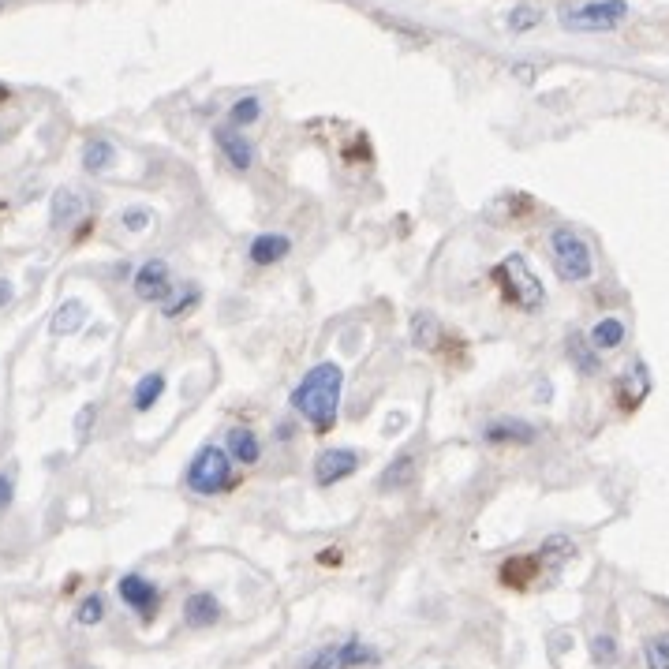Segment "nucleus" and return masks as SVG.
<instances>
[{
    "instance_id": "f257e3e1",
    "label": "nucleus",
    "mask_w": 669,
    "mask_h": 669,
    "mask_svg": "<svg viewBox=\"0 0 669 669\" xmlns=\"http://www.w3.org/2000/svg\"><path fill=\"white\" fill-rule=\"evenodd\" d=\"M341 393H344V371L341 363H318L311 371L299 378V385L292 389V412L314 430V434H329L337 427V415H341Z\"/></svg>"
},
{
    "instance_id": "f03ea898",
    "label": "nucleus",
    "mask_w": 669,
    "mask_h": 669,
    "mask_svg": "<svg viewBox=\"0 0 669 669\" xmlns=\"http://www.w3.org/2000/svg\"><path fill=\"white\" fill-rule=\"evenodd\" d=\"M184 486L191 494H202V498H217V494L236 490L240 479H236V468H232V456L221 445H202L199 453L187 460Z\"/></svg>"
},
{
    "instance_id": "7ed1b4c3",
    "label": "nucleus",
    "mask_w": 669,
    "mask_h": 669,
    "mask_svg": "<svg viewBox=\"0 0 669 669\" xmlns=\"http://www.w3.org/2000/svg\"><path fill=\"white\" fill-rule=\"evenodd\" d=\"M490 281L501 288L505 303H513V307H520V311L527 314L539 311L542 303H546V288H542V281L531 273L524 255L501 258L498 266H494V273H490Z\"/></svg>"
},
{
    "instance_id": "20e7f679",
    "label": "nucleus",
    "mask_w": 669,
    "mask_h": 669,
    "mask_svg": "<svg viewBox=\"0 0 669 669\" xmlns=\"http://www.w3.org/2000/svg\"><path fill=\"white\" fill-rule=\"evenodd\" d=\"M550 258H554V270L561 281L569 285H580V281H591L595 273V255L572 228H554L550 232Z\"/></svg>"
},
{
    "instance_id": "39448f33",
    "label": "nucleus",
    "mask_w": 669,
    "mask_h": 669,
    "mask_svg": "<svg viewBox=\"0 0 669 669\" xmlns=\"http://www.w3.org/2000/svg\"><path fill=\"white\" fill-rule=\"evenodd\" d=\"M628 19L625 0H602V4H584V8H565L561 12V27L580 30V34H598V30H613Z\"/></svg>"
},
{
    "instance_id": "423d86ee",
    "label": "nucleus",
    "mask_w": 669,
    "mask_h": 669,
    "mask_svg": "<svg viewBox=\"0 0 669 669\" xmlns=\"http://www.w3.org/2000/svg\"><path fill=\"white\" fill-rule=\"evenodd\" d=\"M378 662H382L378 647H371V643L363 640H344L314 651L303 669H363V666H378Z\"/></svg>"
},
{
    "instance_id": "0eeeda50",
    "label": "nucleus",
    "mask_w": 669,
    "mask_h": 669,
    "mask_svg": "<svg viewBox=\"0 0 669 669\" xmlns=\"http://www.w3.org/2000/svg\"><path fill=\"white\" fill-rule=\"evenodd\" d=\"M131 288H135V296L143 299V303H165V299L176 292L169 262H165V258H150V262H143V266L135 270Z\"/></svg>"
},
{
    "instance_id": "6e6552de",
    "label": "nucleus",
    "mask_w": 669,
    "mask_h": 669,
    "mask_svg": "<svg viewBox=\"0 0 669 669\" xmlns=\"http://www.w3.org/2000/svg\"><path fill=\"white\" fill-rule=\"evenodd\" d=\"M359 471V453L356 449H326V453L314 456V483L329 490V486L352 479Z\"/></svg>"
},
{
    "instance_id": "1a4fd4ad",
    "label": "nucleus",
    "mask_w": 669,
    "mask_h": 669,
    "mask_svg": "<svg viewBox=\"0 0 669 669\" xmlns=\"http://www.w3.org/2000/svg\"><path fill=\"white\" fill-rule=\"evenodd\" d=\"M214 143H217V150H221V157H225L236 172H247L251 165H255V146H251V139L240 135L236 128H228V124L214 128Z\"/></svg>"
},
{
    "instance_id": "9d476101",
    "label": "nucleus",
    "mask_w": 669,
    "mask_h": 669,
    "mask_svg": "<svg viewBox=\"0 0 669 669\" xmlns=\"http://www.w3.org/2000/svg\"><path fill=\"white\" fill-rule=\"evenodd\" d=\"M120 602H124V606H131V610L139 613L143 621H150V617L157 613V602H161V595H157V587L150 584L146 576H135V572H131V576H124V580H120Z\"/></svg>"
},
{
    "instance_id": "9b49d317",
    "label": "nucleus",
    "mask_w": 669,
    "mask_h": 669,
    "mask_svg": "<svg viewBox=\"0 0 669 669\" xmlns=\"http://www.w3.org/2000/svg\"><path fill=\"white\" fill-rule=\"evenodd\" d=\"M292 255V236L285 232H262L251 240L247 247V258H251V266H277V262H285Z\"/></svg>"
},
{
    "instance_id": "f8f14e48",
    "label": "nucleus",
    "mask_w": 669,
    "mask_h": 669,
    "mask_svg": "<svg viewBox=\"0 0 669 669\" xmlns=\"http://www.w3.org/2000/svg\"><path fill=\"white\" fill-rule=\"evenodd\" d=\"M535 438H539V430L524 423V419H494L483 430L486 445H531Z\"/></svg>"
},
{
    "instance_id": "ddd939ff",
    "label": "nucleus",
    "mask_w": 669,
    "mask_h": 669,
    "mask_svg": "<svg viewBox=\"0 0 669 669\" xmlns=\"http://www.w3.org/2000/svg\"><path fill=\"white\" fill-rule=\"evenodd\" d=\"M225 453L232 456V464L251 468V464L262 460V442H258V434L251 427H232L225 438Z\"/></svg>"
},
{
    "instance_id": "4468645a",
    "label": "nucleus",
    "mask_w": 669,
    "mask_h": 669,
    "mask_svg": "<svg viewBox=\"0 0 669 669\" xmlns=\"http://www.w3.org/2000/svg\"><path fill=\"white\" fill-rule=\"evenodd\" d=\"M221 621V602L210 591H195L184 602V625L187 628H210Z\"/></svg>"
},
{
    "instance_id": "2eb2a0df",
    "label": "nucleus",
    "mask_w": 669,
    "mask_h": 669,
    "mask_svg": "<svg viewBox=\"0 0 669 669\" xmlns=\"http://www.w3.org/2000/svg\"><path fill=\"white\" fill-rule=\"evenodd\" d=\"M572 554H576V542H572L569 535H550V539L539 546L535 561H539V572H550V576H557V572H561L572 561Z\"/></svg>"
},
{
    "instance_id": "dca6fc26",
    "label": "nucleus",
    "mask_w": 669,
    "mask_h": 669,
    "mask_svg": "<svg viewBox=\"0 0 669 669\" xmlns=\"http://www.w3.org/2000/svg\"><path fill=\"white\" fill-rule=\"evenodd\" d=\"M647 393H651V371H647L643 363H636V367L617 382V404H621V408H640L643 400H647Z\"/></svg>"
},
{
    "instance_id": "f3484780",
    "label": "nucleus",
    "mask_w": 669,
    "mask_h": 669,
    "mask_svg": "<svg viewBox=\"0 0 669 669\" xmlns=\"http://www.w3.org/2000/svg\"><path fill=\"white\" fill-rule=\"evenodd\" d=\"M415 475H419V460L412 453H400L397 460H389V468L378 475V490H408L415 483Z\"/></svg>"
},
{
    "instance_id": "a211bd4d",
    "label": "nucleus",
    "mask_w": 669,
    "mask_h": 669,
    "mask_svg": "<svg viewBox=\"0 0 669 669\" xmlns=\"http://www.w3.org/2000/svg\"><path fill=\"white\" fill-rule=\"evenodd\" d=\"M86 322V303L83 299H64L57 311H53V322H49V333L53 337H72L79 333Z\"/></svg>"
},
{
    "instance_id": "6ab92c4d",
    "label": "nucleus",
    "mask_w": 669,
    "mask_h": 669,
    "mask_svg": "<svg viewBox=\"0 0 669 669\" xmlns=\"http://www.w3.org/2000/svg\"><path fill=\"white\" fill-rule=\"evenodd\" d=\"M408 337H412L415 348H438L445 341V329L430 311H415L412 322H408Z\"/></svg>"
},
{
    "instance_id": "aec40b11",
    "label": "nucleus",
    "mask_w": 669,
    "mask_h": 669,
    "mask_svg": "<svg viewBox=\"0 0 669 669\" xmlns=\"http://www.w3.org/2000/svg\"><path fill=\"white\" fill-rule=\"evenodd\" d=\"M165 385H169V378L161 371L143 374V378L135 382V393H131V408H135V412H150L157 400L165 397Z\"/></svg>"
},
{
    "instance_id": "412c9836",
    "label": "nucleus",
    "mask_w": 669,
    "mask_h": 669,
    "mask_svg": "<svg viewBox=\"0 0 669 669\" xmlns=\"http://www.w3.org/2000/svg\"><path fill=\"white\" fill-rule=\"evenodd\" d=\"M587 341H591L595 352H610V348H617V344L625 341V322L621 318H598L595 326H591V333H587Z\"/></svg>"
},
{
    "instance_id": "4be33fe9",
    "label": "nucleus",
    "mask_w": 669,
    "mask_h": 669,
    "mask_svg": "<svg viewBox=\"0 0 669 669\" xmlns=\"http://www.w3.org/2000/svg\"><path fill=\"white\" fill-rule=\"evenodd\" d=\"M113 161H116V146L109 143V139H90L83 150V169L86 172H109L113 169Z\"/></svg>"
},
{
    "instance_id": "5701e85b",
    "label": "nucleus",
    "mask_w": 669,
    "mask_h": 669,
    "mask_svg": "<svg viewBox=\"0 0 669 669\" xmlns=\"http://www.w3.org/2000/svg\"><path fill=\"white\" fill-rule=\"evenodd\" d=\"M565 352H569V359L576 363V371H584V374H598V371H602L598 352L591 348V341H587V337H580V333H572L569 344H565Z\"/></svg>"
},
{
    "instance_id": "b1692460",
    "label": "nucleus",
    "mask_w": 669,
    "mask_h": 669,
    "mask_svg": "<svg viewBox=\"0 0 669 669\" xmlns=\"http://www.w3.org/2000/svg\"><path fill=\"white\" fill-rule=\"evenodd\" d=\"M79 214H83V199L75 195V191H57L53 195V225L57 228H68L72 221H79Z\"/></svg>"
},
{
    "instance_id": "393cba45",
    "label": "nucleus",
    "mask_w": 669,
    "mask_h": 669,
    "mask_svg": "<svg viewBox=\"0 0 669 669\" xmlns=\"http://www.w3.org/2000/svg\"><path fill=\"white\" fill-rule=\"evenodd\" d=\"M527 580H539V561H535V557H513V561L501 569V584L524 587Z\"/></svg>"
},
{
    "instance_id": "a878e982",
    "label": "nucleus",
    "mask_w": 669,
    "mask_h": 669,
    "mask_svg": "<svg viewBox=\"0 0 669 669\" xmlns=\"http://www.w3.org/2000/svg\"><path fill=\"white\" fill-rule=\"evenodd\" d=\"M199 299H202V288L199 285H184V292H172L161 307H165V318H180V314H187V311H195L199 307Z\"/></svg>"
},
{
    "instance_id": "bb28decb",
    "label": "nucleus",
    "mask_w": 669,
    "mask_h": 669,
    "mask_svg": "<svg viewBox=\"0 0 669 669\" xmlns=\"http://www.w3.org/2000/svg\"><path fill=\"white\" fill-rule=\"evenodd\" d=\"M101 617H105V598H101V595L83 598V602H79V610H75V621H79L83 628L101 625Z\"/></svg>"
},
{
    "instance_id": "cd10ccee",
    "label": "nucleus",
    "mask_w": 669,
    "mask_h": 669,
    "mask_svg": "<svg viewBox=\"0 0 669 669\" xmlns=\"http://www.w3.org/2000/svg\"><path fill=\"white\" fill-rule=\"evenodd\" d=\"M232 124H236V128H247V124H255L258 116H262V101L258 98H240L236 101V105H232Z\"/></svg>"
},
{
    "instance_id": "c85d7f7f",
    "label": "nucleus",
    "mask_w": 669,
    "mask_h": 669,
    "mask_svg": "<svg viewBox=\"0 0 669 669\" xmlns=\"http://www.w3.org/2000/svg\"><path fill=\"white\" fill-rule=\"evenodd\" d=\"M647 669H669V632L647 640Z\"/></svg>"
},
{
    "instance_id": "c756f323",
    "label": "nucleus",
    "mask_w": 669,
    "mask_h": 669,
    "mask_svg": "<svg viewBox=\"0 0 669 669\" xmlns=\"http://www.w3.org/2000/svg\"><path fill=\"white\" fill-rule=\"evenodd\" d=\"M150 221H154V214H150L146 206H131V210H124V214H120V225L128 228V232H146V228H150Z\"/></svg>"
},
{
    "instance_id": "7c9ffc66",
    "label": "nucleus",
    "mask_w": 669,
    "mask_h": 669,
    "mask_svg": "<svg viewBox=\"0 0 669 669\" xmlns=\"http://www.w3.org/2000/svg\"><path fill=\"white\" fill-rule=\"evenodd\" d=\"M94 419H98V408H94V404L79 408V415H75V438H79V442H86V434H90V427H94Z\"/></svg>"
},
{
    "instance_id": "2f4dec72",
    "label": "nucleus",
    "mask_w": 669,
    "mask_h": 669,
    "mask_svg": "<svg viewBox=\"0 0 669 669\" xmlns=\"http://www.w3.org/2000/svg\"><path fill=\"white\" fill-rule=\"evenodd\" d=\"M539 19L542 12H535V8H516V12L509 15V30H531Z\"/></svg>"
},
{
    "instance_id": "473e14b6",
    "label": "nucleus",
    "mask_w": 669,
    "mask_h": 669,
    "mask_svg": "<svg viewBox=\"0 0 669 669\" xmlns=\"http://www.w3.org/2000/svg\"><path fill=\"white\" fill-rule=\"evenodd\" d=\"M595 658L602 662V666H610L613 662V640L610 636H598L595 640Z\"/></svg>"
},
{
    "instance_id": "72a5a7b5",
    "label": "nucleus",
    "mask_w": 669,
    "mask_h": 669,
    "mask_svg": "<svg viewBox=\"0 0 669 669\" xmlns=\"http://www.w3.org/2000/svg\"><path fill=\"white\" fill-rule=\"evenodd\" d=\"M12 494H15V483H12V475H0V513L12 505Z\"/></svg>"
},
{
    "instance_id": "f704fd0d",
    "label": "nucleus",
    "mask_w": 669,
    "mask_h": 669,
    "mask_svg": "<svg viewBox=\"0 0 669 669\" xmlns=\"http://www.w3.org/2000/svg\"><path fill=\"white\" fill-rule=\"evenodd\" d=\"M12 296H15L12 281H4V277H0V307H8V303H12Z\"/></svg>"
},
{
    "instance_id": "c9c22d12",
    "label": "nucleus",
    "mask_w": 669,
    "mask_h": 669,
    "mask_svg": "<svg viewBox=\"0 0 669 669\" xmlns=\"http://www.w3.org/2000/svg\"><path fill=\"white\" fill-rule=\"evenodd\" d=\"M8 94H12V90H8V86L0 83V105H4V101H8Z\"/></svg>"
}]
</instances>
